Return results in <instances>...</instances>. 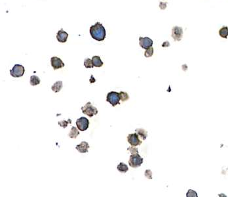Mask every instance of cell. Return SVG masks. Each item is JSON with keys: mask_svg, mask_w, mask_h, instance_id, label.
Here are the masks:
<instances>
[{"mask_svg": "<svg viewBox=\"0 0 228 197\" xmlns=\"http://www.w3.org/2000/svg\"><path fill=\"white\" fill-rule=\"evenodd\" d=\"M79 135H80V131H78V129L76 127H74V126H73V127L71 129L70 132H69V133L68 135H69V137H70V138L76 139Z\"/></svg>", "mask_w": 228, "mask_h": 197, "instance_id": "9a60e30c", "label": "cell"}, {"mask_svg": "<svg viewBox=\"0 0 228 197\" xmlns=\"http://www.w3.org/2000/svg\"><path fill=\"white\" fill-rule=\"evenodd\" d=\"M92 62L93 66L95 67H101L104 64L103 62L101 60L99 56H94V57L92 58Z\"/></svg>", "mask_w": 228, "mask_h": 197, "instance_id": "4fadbf2b", "label": "cell"}, {"mask_svg": "<svg viewBox=\"0 0 228 197\" xmlns=\"http://www.w3.org/2000/svg\"><path fill=\"white\" fill-rule=\"evenodd\" d=\"M127 150H128V151H129L130 152H131V153L132 154H138V149L137 148H136V147H134V146L128 148Z\"/></svg>", "mask_w": 228, "mask_h": 197, "instance_id": "d4e9b609", "label": "cell"}, {"mask_svg": "<svg viewBox=\"0 0 228 197\" xmlns=\"http://www.w3.org/2000/svg\"><path fill=\"white\" fill-rule=\"evenodd\" d=\"M120 93L115 92V91H111L108 93L106 97V101L113 106H115L116 105L120 104Z\"/></svg>", "mask_w": 228, "mask_h": 197, "instance_id": "7a4b0ae2", "label": "cell"}, {"mask_svg": "<svg viewBox=\"0 0 228 197\" xmlns=\"http://www.w3.org/2000/svg\"><path fill=\"white\" fill-rule=\"evenodd\" d=\"M50 64L54 70L62 68L65 66L62 60L57 57H53L50 59Z\"/></svg>", "mask_w": 228, "mask_h": 197, "instance_id": "30bf717a", "label": "cell"}, {"mask_svg": "<svg viewBox=\"0 0 228 197\" xmlns=\"http://www.w3.org/2000/svg\"><path fill=\"white\" fill-rule=\"evenodd\" d=\"M119 93H120L121 100L122 101H126L129 98V97L126 92L121 91Z\"/></svg>", "mask_w": 228, "mask_h": 197, "instance_id": "603a6c76", "label": "cell"}, {"mask_svg": "<svg viewBox=\"0 0 228 197\" xmlns=\"http://www.w3.org/2000/svg\"><path fill=\"white\" fill-rule=\"evenodd\" d=\"M81 110L83 114L89 116L91 118L98 114L97 109L92 105L91 102H87L84 106L81 107Z\"/></svg>", "mask_w": 228, "mask_h": 197, "instance_id": "277c9868", "label": "cell"}, {"mask_svg": "<svg viewBox=\"0 0 228 197\" xmlns=\"http://www.w3.org/2000/svg\"><path fill=\"white\" fill-rule=\"evenodd\" d=\"M139 44L141 48L145 49H148L153 45V40L148 37H139Z\"/></svg>", "mask_w": 228, "mask_h": 197, "instance_id": "ba28073f", "label": "cell"}, {"mask_svg": "<svg viewBox=\"0 0 228 197\" xmlns=\"http://www.w3.org/2000/svg\"><path fill=\"white\" fill-rule=\"evenodd\" d=\"M219 35L223 38H227L228 36V27L224 26L219 30Z\"/></svg>", "mask_w": 228, "mask_h": 197, "instance_id": "e0dca14e", "label": "cell"}, {"mask_svg": "<svg viewBox=\"0 0 228 197\" xmlns=\"http://www.w3.org/2000/svg\"><path fill=\"white\" fill-rule=\"evenodd\" d=\"M172 37L174 41H180L183 37V29L179 26H174L172 30Z\"/></svg>", "mask_w": 228, "mask_h": 197, "instance_id": "52a82bcc", "label": "cell"}, {"mask_svg": "<svg viewBox=\"0 0 228 197\" xmlns=\"http://www.w3.org/2000/svg\"><path fill=\"white\" fill-rule=\"evenodd\" d=\"M62 82L58 81L53 84V86L51 87V90H52L55 93H58L62 90Z\"/></svg>", "mask_w": 228, "mask_h": 197, "instance_id": "5bb4252c", "label": "cell"}, {"mask_svg": "<svg viewBox=\"0 0 228 197\" xmlns=\"http://www.w3.org/2000/svg\"><path fill=\"white\" fill-rule=\"evenodd\" d=\"M68 34L66 32L64 31L63 29L60 30L57 32V39L59 42H60V43H65V42H66L68 40Z\"/></svg>", "mask_w": 228, "mask_h": 197, "instance_id": "8fae6325", "label": "cell"}, {"mask_svg": "<svg viewBox=\"0 0 228 197\" xmlns=\"http://www.w3.org/2000/svg\"><path fill=\"white\" fill-rule=\"evenodd\" d=\"M90 34L92 38L98 41H102L106 38V30L103 25L99 22L91 26Z\"/></svg>", "mask_w": 228, "mask_h": 197, "instance_id": "6da1fadb", "label": "cell"}, {"mask_svg": "<svg viewBox=\"0 0 228 197\" xmlns=\"http://www.w3.org/2000/svg\"><path fill=\"white\" fill-rule=\"evenodd\" d=\"M145 176L148 179H152V173L150 170H148L145 172Z\"/></svg>", "mask_w": 228, "mask_h": 197, "instance_id": "484cf974", "label": "cell"}, {"mask_svg": "<svg viewBox=\"0 0 228 197\" xmlns=\"http://www.w3.org/2000/svg\"><path fill=\"white\" fill-rule=\"evenodd\" d=\"M25 72V68L21 64H15L10 70V74L14 78L22 77Z\"/></svg>", "mask_w": 228, "mask_h": 197, "instance_id": "5b68a950", "label": "cell"}, {"mask_svg": "<svg viewBox=\"0 0 228 197\" xmlns=\"http://www.w3.org/2000/svg\"><path fill=\"white\" fill-rule=\"evenodd\" d=\"M117 168H118V170L119 172H120L121 173H126L129 170L128 166L126 165V164H125L123 162H121L118 166Z\"/></svg>", "mask_w": 228, "mask_h": 197, "instance_id": "ac0fdd59", "label": "cell"}, {"mask_svg": "<svg viewBox=\"0 0 228 197\" xmlns=\"http://www.w3.org/2000/svg\"><path fill=\"white\" fill-rule=\"evenodd\" d=\"M187 197H197V194L195 191L193 190H189L187 193Z\"/></svg>", "mask_w": 228, "mask_h": 197, "instance_id": "cb8c5ba5", "label": "cell"}, {"mask_svg": "<svg viewBox=\"0 0 228 197\" xmlns=\"http://www.w3.org/2000/svg\"><path fill=\"white\" fill-rule=\"evenodd\" d=\"M169 45H170V44H169V41H165L164 43L163 44V45H162V46L164 47V48H165V47H168Z\"/></svg>", "mask_w": 228, "mask_h": 197, "instance_id": "83f0119b", "label": "cell"}, {"mask_svg": "<svg viewBox=\"0 0 228 197\" xmlns=\"http://www.w3.org/2000/svg\"><path fill=\"white\" fill-rule=\"evenodd\" d=\"M143 161H144L143 158L139 155L138 153L134 154H131V156H130L129 164V166L133 168H136L142 165Z\"/></svg>", "mask_w": 228, "mask_h": 197, "instance_id": "3957f363", "label": "cell"}, {"mask_svg": "<svg viewBox=\"0 0 228 197\" xmlns=\"http://www.w3.org/2000/svg\"><path fill=\"white\" fill-rule=\"evenodd\" d=\"M84 65L87 68H92L94 67V66L92 64V59H86L84 61Z\"/></svg>", "mask_w": 228, "mask_h": 197, "instance_id": "44dd1931", "label": "cell"}, {"mask_svg": "<svg viewBox=\"0 0 228 197\" xmlns=\"http://www.w3.org/2000/svg\"><path fill=\"white\" fill-rule=\"evenodd\" d=\"M127 140L129 143L134 147L138 146V145L142 144V141L139 139V136L136 133L129 134L127 137Z\"/></svg>", "mask_w": 228, "mask_h": 197, "instance_id": "9c48e42d", "label": "cell"}, {"mask_svg": "<svg viewBox=\"0 0 228 197\" xmlns=\"http://www.w3.org/2000/svg\"><path fill=\"white\" fill-rule=\"evenodd\" d=\"M153 55V48H152V47H151V48H150L148 49H146L145 53H144V56H145L147 58L150 57Z\"/></svg>", "mask_w": 228, "mask_h": 197, "instance_id": "7402d4cb", "label": "cell"}, {"mask_svg": "<svg viewBox=\"0 0 228 197\" xmlns=\"http://www.w3.org/2000/svg\"><path fill=\"white\" fill-rule=\"evenodd\" d=\"M166 4H167V3H166V2H165V3H163V2H161L160 4H159V7L162 9V10H164V9H166Z\"/></svg>", "mask_w": 228, "mask_h": 197, "instance_id": "4316f807", "label": "cell"}, {"mask_svg": "<svg viewBox=\"0 0 228 197\" xmlns=\"http://www.w3.org/2000/svg\"><path fill=\"white\" fill-rule=\"evenodd\" d=\"M89 145L86 141H82L80 145L76 146V149L80 153H88V150L89 149Z\"/></svg>", "mask_w": 228, "mask_h": 197, "instance_id": "7c38bea8", "label": "cell"}, {"mask_svg": "<svg viewBox=\"0 0 228 197\" xmlns=\"http://www.w3.org/2000/svg\"><path fill=\"white\" fill-rule=\"evenodd\" d=\"M77 128L81 131H85L89 128V120L85 117H81L76 121Z\"/></svg>", "mask_w": 228, "mask_h": 197, "instance_id": "8992f818", "label": "cell"}, {"mask_svg": "<svg viewBox=\"0 0 228 197\" xmlns=\"http://www.w3.org/2000/svg\"><path fill=\"white\" fill-rule=\"evenodd\" d=\"M136 131L138 136H140L143 140L146 139L148 137V132L146 130H144V129H136Z\"/></svg>", "mask_w": 228, "mask_h": 197, "instance_id": "2e32d148", "label": "cell"}, {"mask_svg": "<svg viewBox=\"0 0 228 197\" xmlns=\"http://www.w3.org/2000/svg\"><path fill=\"white\" fill-rule=\"evenodd\" d=\"M40 83V79L37 76H32L30 77V84L32 86H35Z\"/></svg>", "mask_w": 228, "mask_h": 197, "instance_id": "d6986e66", "label": "cell"}, {"mask_svg": "<svg viewBox=\"0 0 228 197\" xmlns=\"http://www.w3.org/2000/svg\"><path fill=\"white\" fill-rule=\"evenodd\" d=\"M72 123V120L70 119H68V121L66 120H62L61 122H58V125L63 128H66L68 124H71Z\"/></svg>", "mask_w": 228, "mask_h": 197, "instance_id": "ffe728a7", "label": "cell"}]
</instances>
